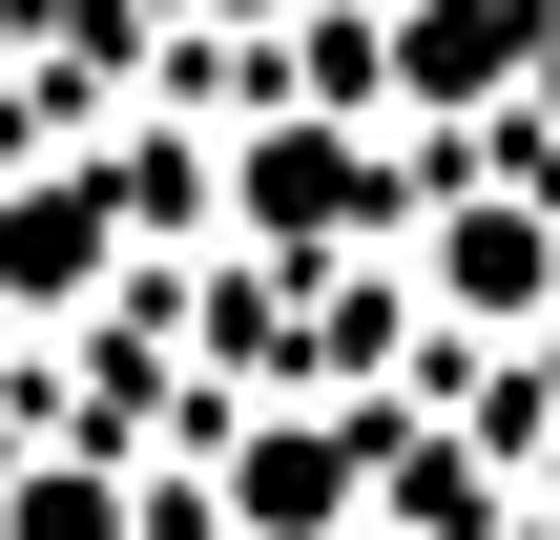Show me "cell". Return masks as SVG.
<instances>
[{
  "label": "cell",
  "mask_w": 560,
  "mask_h": 540,
  "mask_svg": "<svg viewBox=\"0 0 560 540\" xmlns=\"http://www.w3.org/2000/svg\"><path fill=\"white\" fill-rule=\"evenodd\" d=\"M208 229L249 271H332V250H395L416 229V146L395 125H332V104H249L208 146Z\"/></svg>",
  "instance_id": "6da1fadb"
},
{
  "label": "cell",
  "mask_w": 560,
  "mask_h": 540,
  "mask_svg": "<svg viewBox=\"0 0 560 540\" xmlns=\"http://www.w3.org/2000/svg\"><path fill=\"white\" fill-rule=\"evenodd\" d=\"M540 42H560V0H374V125L395 146H499Z\"/></svg>",
  "instance_id": "7a4b0ae2"
},
{
  "label": "cell",
  "mask_w": 560,
  "mask_h": 540,
  "mask_svg": "<svg viewBox=\"0 0 560 540\" xmlns=\"http://www.w3.org/2000/svg\"><path fill=\"white\" fill-rule=\"evenodd\" d=\"M104 291H125V187H104V146L62 125V146L0 166V333H83Z\"/></svg>",
  "instance_id": "3957f363"
},
{
  "label": "cell",
  "mask_w": 560,
  "mask_h": 540,
  "mask_svg": "<svg viewBox=\"0 0 560 540\" xmlns=\"http://www.w3.org/2000/svg\"><path fill=\"white\" fill-rule=\"evenodd\" d=\"M208 520L229 540H374V416H353V395H249Z\"/></svg>",
  "instance_id": "277c9868"
},
{
  "label": "cell",
  "mask_w": 560,
  "mask_h": 540,
  "mask_svg": "<svg viewBox=\"0 0 560 540\" xmlns=\"http://www.w3.org/2000/svg\"><path fill=\"white\" fill-rule=\"evenodd\" d=\"M0 540H145V458H104V437H21V458H0Z\"/></svg>",
  "instance_id": "5b68a950"
},
{
  "label": "cell",
  "mask_w": 560,
  "mask_h": 540,
  "mask_svg": "<svg viewBox=\"0 0 560 540\" xmlns=\"http://www.w3.org/2000/svg\"><path fill=\"white\" fill-rule=\"evenodd\" d=\"M125 21H145V42H270L291 0H125Z\"/></svg>",
  "instance_id": "8992f818"
},
{
  "label": "cell",
  "mask_w": 560,
  "mask_h": 540,
  "mask_svg": "<svg viewBox=\"0 0 560 540\" xmlns=\"http://www.w3.org/2000/svg\"><path fill=\"white\" fill-rule=\"evenodd\" d=\"M520 540H560V416L520 437Z\"/></svg>",
  "instance_id": "52a82bcc"
}]
</instances>
